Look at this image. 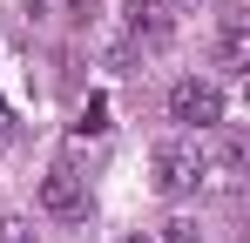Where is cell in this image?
I'll return each instance as SVG.
<instances>
[{"label": "cell", "mask_w": 250, "mask_h": 243, "mask_svg": "<svg viewBox=\"0 0 250 243\" xmlns=\"http://www.w3.org/2000/svg\"><path fill=\"white\" fill-rule=\"evenodd\" d=\"M102 128H108V101L95 95V101L82 108V122H75V135H102Z\"/></svg>", "instance_id": "cell-7"}, {"label": "cell", "mask_w": 250, "mask_h": 243, "mask_svg": "<svg viewBox=\"0 0 250 243\" xmlns=\"http://www.w3.org/2000/svg\"><path fill=\"white\" fill-rule=\"evenodd\" d=\"M149 169H156V189L163 196H189L196 189V142H163L149 156Z\"/></svg>", "instance_id": "cell-3"}, {"label": "cell", "mask_w": 250, "mask_h": 243, "mask_svg": "<svg viewBox=\"0 0 250 243\" xmlns=\"http://www.w3.org/2000/svg\"><path fill=\"white\" fill-rule=\"evenodd\" d=\"M216 61H223L230 75L250 68V14L244 7H223V14H216Z\"/></svg>", "instance_id": "cell-4"}, {"label": "cell", "mask_w": 250, "mask_h": 243, "mask_svg": "<svg viewBox=\"0 0 250 243\" xmlns=\"http://www.w3.org/2000/svg\"><path fill=\"white\" fill-rule=\"evenodd\" d=\"M169 122H183V128L209 135V128L223 122V88H216L209 75H183L176 88H169Z\"/></svg>", "instance_id": "cell-2"}, {"label": "cell", "mask_w": 250, "mask_h": 243, "mask_svg": "<svg viewBox=\"0 0 250 243\" xmlns=\"http://www.w3.org/2000/svg\"><path fill=\"white\" fill-rule=\"evenodd\" d=\"M122 27H128L135 40H149V47H163V40L176 34V20H169L163 0H128V7H122Z\"/></svg>", "instance_id": "cell-5"}, {"label": "cell", "mask_w": 250, "mask_h": 243, "mask_svg": "<svg viewBox=\"0 0 250 243\" xmlns=\"http://www.w3.org/2000/svg\"><path fill=\"white\" fill-rule=\"evenodd\" d=\"M244 169H250L244 142L209 128V142L196 149V189H209V196H237V189H244Z\"/></svg>", "instance_id": "cell-1"}, {"label": "cell", "mask_w": 250, "mask_h": 243, "mask_svg": "<svg viewBox=\"0 0 250 243\" xmlns=\"http://www.w3.org/2000/svg\"><path fill=\"white\" fill-rule=\"evenodd\" d=\"M163 243H203V237H196V223H169V230H163Z\"/></svg>", "instance_id": "cell-9"}, {"label": "cell", "mask_w": 250, "mask_h": 243, "mask_svg": "<svg viewBox=\"0 0 250 243\" xmlns=\"http://www.w3.org/2000/svg\"><path fill=\"white\" fill-rule=\"evenodd\" d=\"M128 243H156V237H142V230H135V237H128Z\"/></svg>", "instance_id": "cell-10"}, {"label": "cell", "mask_w": 250, "mask_h": 243, "mask_svg": "<svg viewBox=\"0 0 250 243\" xmlns=\"http://www.w3.org/2000/svg\"><path fill=\"white\" fill-rule=\"evenodd\" d=\"M0 243H41V237H34L27 223H14V216H7V223H0Z\"/></svg>", "instance_id": "cell-8"}, {"label": "cell", "mask_w": 250, "mask_h": 243, "mask_svg": "<svg viewBox=\"0 0 250 243\" xmlns=\"http://www.w3.org/2000/svg\"><path fill=\"white\" fill-rule=\"evenodd\" d=\"M41 209L47 216H75L82 209V176L75 169H47L41 176Z\"/></svg>", "instance_id": "cell-6"}, {"label": "cell", "mask_w": 250, "mask_h": 243, "mask_svg": "<svg viewBox=\"0 0 250 243\" xmlns=\"http://www.w3.org/2000/svg\"><path fill=\"white\" fill-rule=\"evenodd\" d=\"M183 7H189V0H183Z\"/></svg>", "instance_id": "cell-11"}]
</instances>
